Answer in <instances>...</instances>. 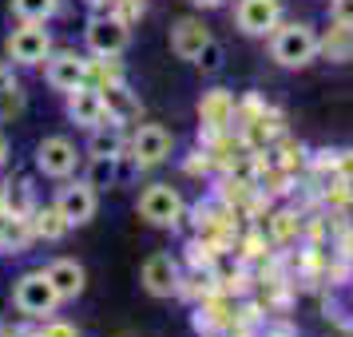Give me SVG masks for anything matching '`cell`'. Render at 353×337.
Wrapping results in <instances>:
<instances>
[{
	"mask_svg": "<svg viewBox=\"0 0 353 337\" xmlns=\"http://www.w3.org/2000/svg\"><path fill=\"white\" fill-rule=\"evenodd\" d=\"M270 56L282 68H305L314 56H318V32L310 24H278L270 40Z\"/></svg>",
	"mask_w": 353,
	"mask_h": 337,
	"instance_id": "1",
	"label": "cell"
},
{
	"mask_svg": "<svg viewBox=\"0 0 353 337\" xmlns=\"http://www.w3.org/2000/svg\"><path fill=\"white\" fill-rule=\"evenodd\" d=\"M12 305L28 318H52L56 305H60V294L56 286L48 282L44 270H32V274H20L17 278V289H12Z\"/></svg>",
	"mask_w": 353,
	"mask_h": 337,
	"instance_id": "2",
	"label": "cell"
},
{
	"mask_svg": "<svg viewBox=\"0 0 353 337\" xmlns=\"http://www.w3.org/2000/svg\"><path fill=\"white\" fill-rule=\"evenodd\" d=\"M183 210H187L183 207V194L171 183H151L139 194V218H147L151 226H179Z\"/></svg>",
	"mask_w": 353,
	"mask_h": 337,
	"instance_id": "3",
	"label": "cell"
},
{
	"mask_svg": "<svg viewBox=\"0 0 353 337\" xmlns=\"http://www.w3.org/2000/svg\"><path fill=\"white\" fill-rule=\"evenodd\" d=\"M128 40H131V28L115 17V12L92 17L88 28H83V44H88L92 56H119V52L128 48Z\"/></svg>",
	"mask_w": 353,
	"mask_h": 337,
	"instance_id": "4",
	"label": "cell"
},
{
	"mask_svg": "<svg viewBox=\"0 0 353 337\" xmlns=\"http://www.w3.org/2000/svg\"><path fill=\"white\" fill-rule=\"evenodd\" d=\"M48 52H52V36L44 24H20L17 32L8 36V60L20 68H36V64H44L48 60Z\"/></svg>",
	"mask_w": 353,
	"mask_h": 337,
	"instance_id": "5",
	"label": "cell"
},
{
	"mask_svg": "<svg viewBox=\"0 0 353 337\" xmlns=\"http://www.w3.org/2000/svg\"><path fill=\"white\" fill-rule=\"evenodd\" d=\"M76 163H80V151H76V143L68 135H48L44 143L36 147V167H40V175H48V178H68L76 171Z\"/></svg>",
	"mask_w": 353,
	"mask_h": 337,
	"instance_id": "6",
	"label": "cell"
},
{
	"mask_svg": "<svg viewBox=\"0 0 353 337\" xmlns=\"http://www.w3.org/2000/svg\"><path fill=\"white\" fill-rule=\"evenodd\" d=\"M171 131L159 127V123H143V127L131 135V159L139 163V167H159V163L171 159Z\"/></svg>",
	"mask_w": 353,
	"mask_h": 337,
	"instance_id": "7",
	"label": "cell"
},
{
	"mask_svg": "<svg viewBox=\"0 0 353 337\" xmlns=\"http://www.w3.org/2000/svg\"><path fill=\"white\" fill-rule=\"evenodd\" d=\"M56 207H60V214H64L72 226L92 223V214H96V207H99L96 187H92L88 178H80V183H68V187H60V194H56Z\"/></svg>",
	"mask_w": 353,
	"mask_h": 337,
	"instance_id": "8",
	"label": "cell"
},
{
	"mask_svg": "<svg viewBox=\"0 0 353 337\" xmlns=\"http://www.w3.org/2000/svg\"><path fill=\"white\" fill-rule=\"evenodd\" d=\"M44 76L56 92H72V88H80L88 83V60L76 56V52H48V60H44Z\"/></svg>",
	"mask_w": 353,
	"mask_h": 337,
	"instance_id": "9",
	"label": "cell"
},
{
	"mask_svg": "<svg viewBox=\"0 0 353 337\" xmlns=\"http://www.w3.org/2000/svg\"><path fill=\"white\" fill-rule=\"evenodd\" d=\"M143 289L151 294V298H171V294H179V286H183V274H179V262L171 254H151L143 262Z\"/></svg>",
	"mask_w": 353,
	"mask_h": 337,
	"instance_id": "10",
	"label": "cell"
},
{
	"mask_svg": "<svg viewBox=\"0 0 353 337\" xmlns=\"http://www.w3.org/2000/svg\"><path fill=\"white\" fill-rule=\"evenodd\" d=\"M234 20H239V28L246 36H266L282 20V0H239Z\"/></svg>",
	"mask_w": 353,
	"mask_h": 337,
	"instance_id": "11",
	"label": "cell"
},
{
	"mask_svg": "<svg viewBox=\"0 0 353 337\" xmlns=\"http://www.w3.org/2000/svg\"><path fill=\"white\" fill-rule=\"evenodd\" d=\"M234 96L226 92V88H210V92H203V99H199V123L207 127V135H223L230 123H234Z\"/></svg>",
	"mask_w": 353,
	"mask_h": 337,
	"instance_id": "12",
	"label": "cell"
},
{
	"mask_svg": "<svg viewBox=\"0 0 353 337\" xmlns=\"http://www.w3.org/2000/svg\"><path fill=\"white\" fill-rule=\"evenodd\" d=\"M68 119L88 131L96 127V123H103V99H99L96 83H80V88L68 92Z\"/></svg>",
	"mask_w": 353,
	"mask_h": 337,
	"instance_id": "13",
	"label": "cell"
},
{
	"mask_svg": "<svg viewBox=\"0 0 353 337\" xmlns=\"http://www.w3.org/2000/svg\"><path fill=\"white\" fill-rule=\"evenodd\" d=\"M99 99H103V119H112V123H131V119H139V96L131 92L123 80L115 83H103L99 88Z\"/></svg>",
	"mask_w": 353,
	"mask_h": 337,
	"instance_id": "14",
	"label": "cell"
},
{
	"mask_svg": "<svg viewBox=\"0 0 353 337\" xmlns=\"http://www.w3.org/2000/svg\"><path fill=\"white\" fill-rule=\"evenodd\" d=\"M207 40H210L207 24H203V20H194V17L175 20V28H171V52H175L179 60H191V64H194V56L203 52Z\"/></svg>",
	"mask_w": 353,
	"mask_h": 337,
	"instance_id": "15",
	"label": "cell"
},
{
	"mask_svg": "<svg viewBox=\"0 0 353 337\" xmlns=\"http://www.w3.org/2000/svg\"><path fill=\"white\" fill-rule=\"evenodd\" d=\"M48 282L56 286V294H60V302H72V298H80L83 294V282H88V274H83L80 262H72V258H56L48 270Z\"/></svg>",
	"mask_w": 353,
	"mask_h": 337,
	"instance_id": "16",
	"label": "cell"
},
{
	"mask_svg": "<svg viewBox=\"0 0 353 337\" xmlns=\"http://www.w3.org/2000/svg\"><path fill=\"white\" fill-rule=\"evenodd\" d=\"M28 223H32V234L44 242H60L72 230V223H68L64 214H60V207L52 203V207H36L32 214H28Z\"/></svg>",
	"mask_w": 353,
	"mask_h": 337,
	"instance_id": "17",
	"label": "cell"
},
{
	"mask_svg": "<svg viewBox=\"0 0 353 337\" xmlns=\"http://www.w3.org/2000/svg\"><path fill=\"white\" fill-rule=\"evenodd\" d=\"M123 123H112V119H103L92 127V139H88V155H123Z\"/></svg>",
	"mask_w": 353,
	"mask_h": 337,
	"instance_id": "18",
	"label": "cell"
},
{
	"mask_svg": "<svg viewBox=\"0 0 353 337\" xmlns=\"http://www.w3.org/2000/svg\"><path fill=\"white\" fill-rule=\"evenodd\" d=\"M318 52H325V56H330V60H337V64L353 60V28L334 24L325 36H318Z\"/></svg>",
	"mask_w": 353,
	"mask_h": 337,
	"instance_id": "19",
	"label": "cell"
},
{
	"mask_svg": "<svg viewBox=\"0 0 353 337\" xmlns=\"http://www.w3.org/2000/svg\"><path fill=\"white\" fill-rule=\"evenodd\" d=\"M12 12L28 24H48L60 12V0H12Z\"/></svg>",
	"mask_w": 353,
	"mask_h": 337,
	"instance_id": "20",
	"label": "cell"
},
{
	"mask_svg": "<svg viewBox=\"0 0 353 337\" xmlns=\"http://www.w3.org/2000/svg\"><path fill=\"white\" fill-rule=\"evenodd\" d=\"M88 183L92 187H115L119 183V155H92V167H88Z\"/></svg>",
	"mask_w": 353,
	"mask_h": 337,
	"instance_id": "21",
	"label": "cell"
},
{
	"mask_svg": "<svg viewBox=\"0 0 353 337\" xmlns=\"http://www.w3.org/2000/svg\"><path fill=\"white\" fill-rule=\"evenodd\" d=\"M4 210L8 214H17V218H28L36 210V198H32V187L20 178V183H8V191H4Z\"/></svg>",
	"mask_w": 353,
	"mask_h": 337,
	"instance_id": "22",
	"label": "cell"
},
{
	"mask_svg": "<svg viewBox=\"0 0 353 337\" xmlns=\"http://www.w3.org/2000/svg\"><path fill=\"white\" fill-rule=\"evenodd\" d=\"M223 60H226V52H223V44H219L214 36H210L207 44H203V52L194 56V64H199V72H203V76H214V72L223 68Z\"/></svg>",
	"mask_w": 353,
	"mask_h": 337,
	"instance_id": "23",
	"label": "cell"
},
{
	"mask_svg": "<svg viewBox=\"0 0 353 337\" xmlns=\"http://www.w3.org/2000/svg\"><path fill=\"white\" fill-rule=\"evenodd\" d=\"M20 112H24V88L12 80L8 88H0V119H17Z\"/></svg>",
	"mask_w": 353,
	"mask_h": 337,
	"instance_id": "24",
	"label": "cell"
},
{
	"mask_svg": "<svg viewBox=\"0 0 353 337\" xmlns=\"http://www.w3.org/2000/svg\"><path fill=\"white\" fill-rule=\"evenodd\" d=\"M298 214H294V210H278V214H274L270 218V234H274V242H290L294 238V234H298Z\"/></svg>",
	"mask_w": 353,
	"mask_h": 337,
	"instance_id": "25",
	"label": "cell"
},
{
	"mask_svg": "<svg viewBox=\"0 0 353 337\" xmlns=\"http://www.w3.org/2000/svg\"><path fill=\"white\" fill-rule=\"evenodd\" d=\"M330 17H334V24L353 28V0H330Z\"/></svg>",
	"mask_w": 353,
	"mask_h": 337,
	"instance_id": "26",
	"label": "cell"
},
{
	"mask_svg": "<svg viewBox=\"0 0 353 337\" xmlns=\"http://www.w3.org/2000/svg\"><path fill=\"white\" fill-rule=\"evenodd\" d=\"M40 337H76V325H68V321H52V318H44V329H40Z\"/></svg>",
	"mask_w": 353,
	"mask_h": 337,
	"instance_id": "27",
	"label": "cell"
},
{
	"mask_svg": "<svg viewBox=\"0 0 353 337\" xmlns=\"http://www.w3.org/2000/svg\"><path fill=\"white\" fill-rule=\"evenodd\" d=\"M12 80H17V76H12V64H0V88H8Z\"/></svg>",
	"mask_w": 353,
	"mask_h": 337,
	"instance_id": "28",
	"label": "cell"
},
{
	"mask_svg": "<svg viewBox=\"0 0 353 337\" xmlns=\"http://www.w3.org/2000/svg\"><path fill=\"white\" fill-rule=\"evenodd\" d=\"M194 8H223L226 0H191Z\"/></svg>",
	"mask_w": 353,
	"mask_h": 337,
	"instance_id": "29",
	"label": "cell"
},
{
	"mask_svg": "<svg viewBox=\"0 0 353 337\" xmlns=\"http://www.w3.org/2000/svg\"><path fill=\"white\" fill-rule=\"evenodd\" d=\"M4 337H40V329H8Z\"/></svg>",
	"mask_w": 353,
	"mask_h": 337,
	"instance_id": "30",
	"label": "cell"
},
{
	"mask_svg": "<svg viewBox=\"0 0 353 337\" xmlns=\"http://www.w3.org/2000/svg\"><path fill=\"white\" fill-rule=\"evenodd\" d=\"M4 159H8V139L0 135V167H4Z\"/></svg>",
	"mask_w": 353,
	"mask_h": 337,
	"instance_id": "31",
	"label": "cell"
},
{
	"mask_svg": "<svg viewBox=\"0 0 353 337\" xmlns=\"http://www.w3.org/2000/svg\"><path fill=\"white\" fill-rule=\"evenodd\" d=\"M83 4H92V8H108L112 0H83Z\"/></svg>",
	"mask_w": 353,
	"mask_h": 337,
	"instance_id": "32",
	"label": "cell"
}]
</instances>
